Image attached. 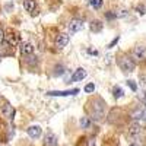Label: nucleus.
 I'll return each mask as SVG.
<instances>
[{
  "mask_svg": "<svg viewBox=\"0 0 146 146\" xmlns=\"http://www.w3.org/2000/svg\"><path fill=\"white\" fill-rule=\"evenodd\" d=\"M118 66H120V69L123 70L124 73H130V72H133L135 70V67H136V62L133 60L130 56H127V54H121V56H118Z\"/></svg>",
  "mask_w": 146,
  "mask_h": 146,
  "instance_id": "f257e3e1",
  "label": "nucleus"
},
{
  "mask_svg": "<svg viewBox=\"0 0 146 146\" xmlns=\"http://www.w3.org/2000/svg\"><path fill=\"white\" fill-rule=\"evenodd\" d=\"M89 110H91V114L95 120H101L105 114V102L101 98H96V100H94V105Z\"/></svg>",
  "mask_w": 146,
  "mask_h": 146,
  "instance_id": "f03ea898",
  "label": "nucleus"
},
{
  "mask_svg": "<svg viewBox=\"0 0 146 146\" xmlns=\"http://www.w3.org/2000/svg\"><path fill=\"white\" fill-rule=\"evenodd\" d=\"M3 45L5 47H15V45H18L19 44V41H21V36H19V34L18 32H15V31H6V34L3 35Z\"/></svg>",
  "mask_w": 146,
  "mask_h": 146,
  "instance_id": "7ed1b4c3",
  "label": "nucleus"
},
{
  "mask_svg": "<svg viewBox=\"0 0 146 146\" xmlns=\"http://www.w3.org/2000/svg\"><path fill=\"white\" fill-rule=\"evenodd\" d=\"M131 57L135 62H145L146 60V45H137L133 48Z\"/></svg>",
  "mask_w": 146,
  "mask_h": 146,
  "instance_id": "20e7f679",
  "label": "nucleus"
},
{
  "mask_svg": "<svg viewBox=\"0 0 146 146\" xmlns=\"http://www.w3.org/2000/svg\"><path fill=\"white\" fill-rule=\"evenodd\" d=\"M83 27H85L83 21L79 19V18H75V19H72L70 23H69V32H70V34H76V32L82 31Z\"/></svg>",
  "mask_w": 146,
  "mask_h": 146,
  "instance_id": "39448f33",
  "label": "nucleus"
},
{
  "mask_svg": "<svg viewBox=\"0 0 146 146\" xmlns=\"http://www.w3.org/2000/svg\"><path fill=\"white\" fill-rule=\"evenodd\" d=\"M2 114H3V117H6L7 120H13L15 118V108L12 107L10 104H5L3 107H2Z\"/></svg>",
  "mask_w": 146,
  "mask_h": 146,
  "instance_id": "423d86ee",
  "label": "nucleus"
},
{
  "mask_svg": "<svg viewBox=\"0 0 146 146\" xmlns=\"http://www.w3.org/2000/svg\"><path fill=\"white\" fill-rule=\"evenodd\" d=\"M67 44H69V35L67 34H58L57 38H56V47L58 50H62V48H64Z\"/></svg>",
  "mask_w": 146,
  "mask_h": 146,
  "instance_id": "0eeeda50",
  "label": "nucleus"
},
{
  "mask_svg": "<svg viewBox=\"0 0 146 146\" xmlns=\"http://www.w3.org/2000/svg\"><path fill=\"white\" fill-rule=\"evenodd\" d=\"M79 89H70V91H50V96H69V95H76Z\"/></svg>",
  "mask_w": 146,
  "mask_h": 146,
  "instance_id": "6e6552de",
  "label": "nucleus"
},
{
  "mask_svg": "<svg viewBox=\"0 0 146 146\" xmlns=\"http://www.w3.org/2000/svg\"><path fill=\"white\" fill-rule=\"evenodd\" d=\"M19 50L22 53V56H29L34 53V45L29 44V42H22L21 47H19Z\"/></svg>",
  "mask_w": 146,
  "mask_h": 146,
  "instance_id": "1a4fd4ad",
  "label": "nucleus"
},
{
  "mask_svg": "<svg viewBox=\"0 0 146 146\" xmlns=\"http://www.w3.org/2000/svg\"><path fill=\"white\" fill-rule=\"evenodd\" d=\"M28 135H29V137H32V139H38L40 136H41V127L40 126H31V127H28Z\"/></svg>",
  "mask_w": 146,
  "mask_h": 146,
  "instance_id": "9d476101",
  "label": "nucleus"
},
{
  "mask_svg": "<svg viewBox=\"0 0 146 146\" xmlns=\"http://www.w3.org/2000/svg\"><path fill=\"white\" fill-rule=\"evenodd\" d=\"M85 76H86V70L79 67L78 70H75V73L72 75V82H78V80H82L85 79Z\"/></svg>",
  "mask_w": 146,
  "mask_h": 146,
  "instance_id": "9b49d317",
  "label": "nucleus"
},
{
  "mask_svg": "<svg viewBox=\"0 0 146 146\" xmlns=\"http://www.w3.org/2000/svg\"><path fill=\"white\" fill-rule=\"evenodd\" d=\"M44 145L45 146H56L57 145V137L53 135V133H47L44 137Z\"/></svg>",
  "mask_w": 146,
  "mask_h": 146,
  "instance_id": "f8f14e48",
  "label": "nucleus"
},
{
  "mask_svg": "<svg viewBox=\"0 0 146 146\" xmlns=\"http://www.w3.org/2000/svg\"><path fill=\"white\" fill-rule=\"evenodd\" d=\"M140 131H142V129H140L139 123H133V124L130 126V129H129V135H130L131 137H137V136L140 135Z\"/></svg>",
  "mask_w": 146,
  "mask_h": 146,
  "instance_id": "ddd939ff",
  "label": "nucleus"
},
{
  "mask_svg": "<svg viewBox=\"0 0 146 146\" xmlns=\"http://www.w3.org/2000/svg\"><path fill=\"white\" fill-rule=\"evenodd\" d=\"M89 27H91V31L92 32H101L102 31V28H104V25H102V22L101 21H92L91 23H89Z\"/></svg>",
  "mask_w": 146,
  "mask_h": 146,
  "instance_id": "4468645a",
  "label": "nucleus"
},
{
  "mask_svg": "<svg viewBox=\"0 0 146 146\" xmlns=\"http://www.w3.org/2000/svg\"><path fill=\"white\" fill-rule=\"evenodd\" d=\"M23 7H25V10L27 12H32L35 10V7H36V2L35 0H23Z\"/></svg>",
  "mask_w": 146,
  "mask_h": 146,
  "instance_id": "2eb2a0df",
  "label": "nucleus"
},
{
  "mask_svg": "<svg viewBox=\"0 0 146 146\" xmlns=\"http://www.w3.org/2000/svg\"><path fill=\"white\" fill-rule=\"evenodd\" d=\"M113 94H114L115 100H120V98H123V96H124V91H123V88H120V86H114L113 88Z\"/></svg>",
  "mask_w": 146,
  "mask_h": 146,
  "instance_id": "dca6fc26",
  "label": "nucleus"
},
{
  "mask_svg": "<svg viewBox=\"0 0 146 146\" xmlns=\"http://www.w3.org/2000/svg\"><path fill=\"white\" fill-rule=\"evenodd\" d=\"M79 123H80V127L82 129H89L91 127V118L89 117H82Z\"/></svg>",
  "mask_w": 146,
  "mask_h": 146,
  "instance_id": "f3484780",
  "label": "nucleus"
},
{
  "mask_svg": "<svg viewBox=\"0 0 146 146\" xmlns=\"http://www.w3.org/2000/svg\"><path fill=\"white\" fill-rule=\"evenodd\" d=\"M25 62H27V64L34 66V64L38 63V58H36L35 56H32V54H29V56H25Z\"/></svg>",
  "mask_w": 146,
  "mask_h": 146,
  "instance_id": "a211bd4d",
  "label": "nucleus"
},
{
  "mask_svg": "<svg viewBox=\"0 0 146 146\" xmlns=\"http://www.w3.org/2000/svg\"><path fill=\"white\" fill-rule=\"evenodd\" d=\"M64 70H66V69H64V66H63V64H57V66L54 67L53 75H54V76H62L63 73H64Z\"/></svg>",
  "mask_w": 146,
  "mask_h": 146,
  "instance_id": "6ab92c4d",
  "label": "nucleus"
},
{
  "mask_svg": "<svg viewBox=\"0 0 146 146\" xmlns=\"http://www.w3.org/2000/svg\"><path fill=\"white\" fill-rule=\"evenodd\" d=\"M89 3H91V6L94 7V9H101L102 7V0H89Z\"/></svg>",
  "mask_w": 146,
  "mask_h": 146,
  "instance_id": "aec40b11",
  "label": "nucleus"
},
{
  "mask_svg": "<svg viewBox=\"0 0 146 146\" xmlns=\"http://www.w3.org/2000/svg\"><path fill=\"white\" fill-rule=\"evenodd\" d=\"M105 19L114 21V19H117V13H115V12H107V13H105Z\"/></svg>",
  "mask_w": 146,
  "mask_h": 146,
  "instance_id": "412c9836",
  "label": "nucleus"
},
{
  "mask_svg": "<svg viewBox=\"0 0 146 146\" xmlns=\"http://www.w3.org/2000/svg\"><path fill=\"white\" fill-rule=\"evenodd\" d=\"M94 91H95V85L94 83H88L86 86H85V92L86 94H92Z\"/></svg>",
  "mask_w": 146,
  "mask_h": 146,
  "instance_id": "4be33fe9",
  "label": "nucleus"
},
{
  "mask_svg": "<svg viewBox=\"0 0 146 146\" xmlns=\"http://www.w3.org/2000/svg\"><path fill=\"white\" fill-rule=\"evenodd\" d=\"M115 13H117V18H126V16L129 15V12H127L126 9H121V10L115 12Z\"/></svg>",
  "mask_w": 146,
  "mask_h": 146,
  "instance_id": "5701e85b",
  "label": "nucleus"
},
{
  "mask_svg": "<svg viewBox=\"0 0 146 146\" xmlns=\"http://www.w3.org/2000/svg\"><path fill=\"white\" fill-rule=\"evenodd\" d=\"M127 85H129V88L131 91H137V85H136L135 80H127Z\"/></svg>",
  "mask_w": 146,
  "mask_h": 146,
  "instance_id": "b1692460",
  "label": "nucleus"
},
{
  "mask_svg": "<svg viewBox=\"0 0 146 146\" xmlns=\"http://www.w3.org/2000/svg\"><path fill=\"white\" fill-rule=\"evenodd\" d=\"M136 9H137V12H139L140 15H145V13H146V7H145V5H137Z\"/></svg>",
  "mask_w": 146,
  "mask_h": 146,
  "instance_id": "393cba45",
  "label": "nucleus"
},
{
  "mask_svg": "<svg viewBox=\"0 0 146 146\" xmlns=\"http://www.w3.org/2000/svg\"><path fill=\"white\" fill-rule=\"evenodd\" d=\"M139 98H140V101L143 102V105H146V92H142V94L139 95Z\"/></svg>",
  "mask_w": 146,
  "mask_h": 146,
  "instance_id": "a878e982",
  "label": "nucleus"
},
{
  "mask_svg": "<svg viewBox=\"0 0 146 146\" xmlns=\"http://www.w3.org/2000/svg\"><path fill=\"white\" fill-rule=\"evenodd\" d=\"M140 82H142V85L146 86V73H142L140 75Z\"/></svg>",
  "mask_w": 146,
  "mask_h": 146,
  "instance_id": "bb28decb",
  "label": "nucleus"
},
{
  "mask_svg": "<svg viewBox=\"0 0 146 146\" xmlns=\"http://www.w3.org/2000/svg\"><path fill=\"white\" fill-rule=\"evenodd\" d=\"M118 40H120V36H117V38H114V40L111 41V44L108 45V48H111V47H114V45H115V44L118 42Z\"/></svg>",
  "mask_w": 146,
  "mask_h": 146,
  "instance_id": "cd10ccee",
  "label": "nucleus"
},
{
  "mask_svg": "<svg viewBox=\"0 0 146 146\" xmlns=\"http://www.w3.org/2000/svg\"><path fill=\"white\" fill-rule=\"evenodd\" d=\"M91 54H94V56H98V51H95V50H88Z\"/></svg>",
  "mask_w": 146,
  "mask_h": 146,
  "instance_id": "c85d7f7f",
  "label": "nucleus"
},
{
  "mask_svg": "<svg viewBox=\"0 0 146 146\" xmlns=\"http://www.w3.org/2000/svg\"><path fill=\"white\" fill-rule=\"evenodd\" d=\"M142 118L146 121V108H143V115H142Z\"/></svg>",
  "mask_w": 146,
  "mask_h": 146,
  "instance_id": "c756f323",
  "label": "nucleus"
},
{
  "mask_svg": "<svg viewBox=\"0 0 146 146\" xmlns=\"http://www.w3.org/2000/svg\"><path fill=\"white\" fill-rule=\"evenodd\" d=\"M88 146H96V145H95V142H94V140H91V142H89V145H88Z\"/></svg>",
  "mask_w": 146,
  "mask_h": 146,
  "instance_id": "7c9ffc66",
  "label": "nucleus"
},
{
  "mask_svg": "<svg viewBox=\"0 0 146 146\" xmlns=\"http://www.w3.org/2000/svg\"><path fill=\"white\" fill-rule=\"evenodd\" d=\"M130 146H140V145H136V143H131Z\"/></svg>",
  "mask_w": 146,
  "mask_h": 146,
  "instance_id": "2f4dec72",
  "label": "nucleus"
}]
</instances>
